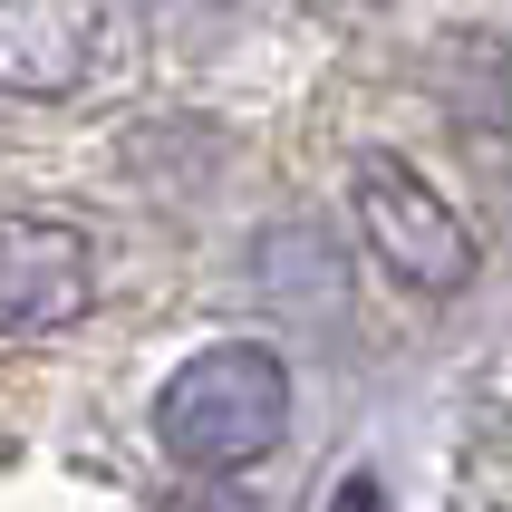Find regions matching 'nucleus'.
I'll use <instances>...</instances> for the list:
<instances>
[{
  "label": "nucleus",
  "mask_w": 512,
  "mask_h": 512,
  "mask_svg": "<svg viewBox=\"0 0 512 512\" xmlns=\"http://www.w3.org/2000/svg\"><path fill=\"white\" fill-rule=\"evenodd\" d=\"M290 435V368L252 339H223L184 358L155 397V445L194 474H242Z\"/></svg>",
  "instance_id": "f257e3e1"
},
{
  "label": "nucleus",
  "mask_w": 512,
  "mask_h": 512,
  "mask_svg": "<svg viewBox=\"0 0 512 512\" xmlns=\"http://www.w3.org/2000/svg\"><path fill=\"white\" fill-rule=\"evenodd\" d=\"M358 232L406 290H464L474 281V232L416 165L397 155H358Z\"/></svg>",
  "instance_id": "f03ea898"
},
{
  "label": "nucleus",
  "mask_w": 512,
  "mask_h": 512,
  "mask_svg": "<svg viewBox=\"0 0 512 512\" xmlns=\"http://www.w3.org/2000/svg\"><path fill=\"white\" fill-rule=\"evenodd\" d=\"M87 300H97V252L78 223H49V213L0 223V339L68 329L87 319Z\"/></svg>",
  "instance_id": "7ed1b4c3"
},
{
  "label": "nucleus",
  "mask_w": 512,
  "mask_h": 512,
  "mask_svg": "<svg viewBox=\"0 0 512 512\" xmlns=\"http://www.w3.org/2000/svg\"><path fill=\"white\" fill-rule=\"evenodd\" d=\"M107 49V0H0V97H68Z\"/></svg>",
  "instance_id": "20e7f679"
},
{
  "label": "nucleus",
  "mask_w": 512,
  "mask_h": 512,
  "mask_svg": "<svg viewBox=\"0 0 512 512\" xmlns=\"http://www.w3.org/2000/svg\"><path fill=\"white\" fill-rule=\"evenodd\" d=\"M165 512H261L252 493H232V484H203V493H174Z\"/></svg>",
  "instance_id": "39448f33"
},
{
  "label": "nucleus",
  "mask_w": 512,
  "mask_h": 512,
  "mask_svg": "<svg viewBox=\"0 0 512 512\" xmlns=\"http://www.w3.org/2000/svg\"><path fill=\"white\" fill-rule=\"evenodd\" d=\"M339 512H387V493H377V484H368V474H358V484H348V493H339Z\"/></svg>",
  "instance_id": "423d86ee"
},
{
  "label": "nucleus",
  "mask_w": 512,
  "mask_h": 512,
  "mask_svg": "<svg viewBox=\"0 0 512 512\" xmlns=\"http://www.w3.org/2000/svg\"><path fill=\"white\" fill-rule=\"evenodd\" d=\"M310 10H368V0H310Z\"/></svg>",
  "instance_id": "0eeeda50"
}]
</instances>
